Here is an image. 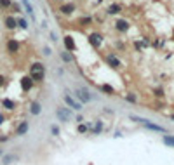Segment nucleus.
<instances>
[{"mask_svg":"<svg viewBox=\"0 0 174 165\" xmlns=\"http://www.w3.org/2000/svg\"><path fill=\"white\" fill-rule=\"evenodd\" d=\"M125 99H127V101H129V103H136V99H138V97H136V96H134V94H132V92H129V94H127V96H125Z\"/></svg>","mask_w":174,"mask_h":165,"instance_id":"obj_27","label":"nucleus"},{"mask_svg":"<svg viewBox=\"0 0 174 165\" xmlns=\"http://www.w3.org/2000/svg\"><path fill=\"white\" fill-rule=\"evenodd\" d=\"M56 115H58L59 122H68V120L71 118V110H70L68 106H59V108L56 110Z\"/></svg>","mask_w":174,"mask_h":165,"instance_id":"obj_6","label":"nucleus"},{"mask_svg":"<svg viewBox=\"0 0 174 165\" xmlns=\"http://www.w3.org/2000/svg\"><path fill=\"white\" fill-rule=\"evenodd\" d=\"M129 28H131V24H129L127 19H117V21H115V30H117V31L125 33V31H129Z\"/></svg>","mask_w":174,"mask_h":165,"instance_id":"obj_7","label":"nucleus"},{"mask_svg":"<svg viewBox=\"0 0 174 165\" xmlns=\"http://www.w3.org/2000/svg\"><path fill=\"white\" fill-rule=\"evenodd\" d=\"M105 61L112 66V68H120L122 66V63H120V59L115 56V54H106L105 56Z\"/></svg>","mask_w":174,"mask_h":165,"instance_id":"obj_9","label":"nucleus"},{"mask_svg":"<svg viewBox=\"0 0 174 165\" xmlns=\"http://www.w3.org/2000/svg\"><path fill=\"white\" fill-rule=\"evenodd\" d=\"M113 137H122V132H120V130H117V132L113 134Z\"/></svg>","mask_w":174,"mask_h":165,"instance_id":"obj_35","label":"nucleus"},{"mask_svg":"<svg viewBox=\"0 0 174 165\" xmlns=\"http://www.w3.org/2000/svg\"><path fill=\"white\" fill-rule=\"evenodd\" d=\"M103 40H105V38H103V35H101V33H96V31H92V33L87 37V42H89L94 49H99V47H101V43H103Z\"/></svg>","mask_w":174,"mask_h":165,"instance_id":"obj_5","label":"nucleus"},{"mask_svg":"<svg viewBox=\"0 0 174 165\" xmlns=\"http://www.w3.org/2000/svg\"><path fill=\"white\" fill-rule=\"evenodd\" d=\"M63 42H64V50H68V52H73V50L77 49V45H75V42H73V38H71L70 35H66Z\"/></svg>","mask_w":174,"mask_h":165,"instance_id":"obj_11","label":"nucleus"},{"mask_svg":"<svg viewBox=\"0 0 174 165\" xmlns=\"http://www.w3.org/2000/svg\"><path fill=\"white\" fill-rule=\"evenodd\" d=\"M44 54H45V56H51V54H52V50H51L49 47H44Z\"/></svg>","mask_w":174,"mask_h":165,"instance_id":"obj_31","label":"nucleus"},{"mask_svg":"<svg viewBox=\"0 0 174 165\" xmlns=\"http://www.w3.org/2000/svg\"><path fill=\"white\" fill-rule=\"evenodd\" d=\"M59 56H61V59H63L64 63H71V61H73V56H71V52H68V50H63Z\"/></svg>","mask_w":174,"mask_h":165,"instance_id":"obj_21","label":"nucleus"},{"mask_svg":"<svg viewBox=\"0 0 174 165\" xmlns=\"http://www.w3.org/2000/svg\"><path fill=\"white\" fill-rule=\"evenodd\" d=\"M45 77V66L42 63H33L30 66V78L33 82H42Z\"/></svg>","mask_w":174,"mask_h":165,"instance_id":"obj_3","label":"nucleus"},{"mask_svg":"<svg viewBox=\"0 0 174 165\" xmlns=\"http://www.w3.org/2000/svg\"><path fill=\"white\" fill-rule=\"evenodd\" d=\"M28 122H21L19 125H17V129H16V136H24L26 132H28Z\"/></svg>","mask_w":174,"mask_h":165,"instance_id":"obj_15","label":"nucleus"},{"mask_svg":"<svg viewBox=\"0 0 174 165\" xmlns=\"http://www.w3.org/2000/svg\"><path fill=\"white\" fill-rule=\"evenodd\" d=\"M3 24H5V28H9V30H14V28L17 26V19H14L12 16H7V17L3 19Z\"/></svg>","mask_w":174,"mask_h":165,"instance_id":"obj_13","label":"nucleus"},{"mask_svg":"<svg viewBox=\"0 0 174 165\" xmlns=\"http://www.w3.org/2000/svg\"><path fill=\"white\" fill-rule=\"evenodd\" d=\"M162 143H164L166 146H171V148H174V136H171V134H166V136L162 137Z\"/></svg>","mask_w":174,"mask_h":165,"instance_id":"obj_19","label":"nucleus"},{"mask_svg":"<svg viewBox=\"0 0 174 165\" xmlns=\"http://www.w3.org/2000/svg\"><path fill=\"white\" fill-rule=\"evenodd\" d=\"M21 3L24 5V9H26V12H28V14L31 16V19H35V17H33V5L30 3V0H21Z\"/></svg>","mask_w":174,"mask_h":165,"instance_id":"obj_20","label":"nucleus"},{"mask_svg":"<svg viewBox=\"0 0 174 165\" xmlns=\"http://www.w3.org/2000/svg\"><path fill=\"white\" fill-rule=\"evenodd\" d=\"M3 84H5V77H3V75H0V87H2Z\"/></svg>","mask_w":174,"mask_h":165,"instance_id":"obj_34","label":"nucleus"},{"mask_svg":"<svg viewBox=\"0 0 174 165\" xmlns=\"http://www.w3.org/2000/svg\"><path fill=\"white\" fill-rule=\"evenodd\" d=\"M73 96L78 99L80 104H87V103H91V99H96V97L91 94V90H89L87 87H84V85H78V87L73 90Z\"/></svg>","mask_w":174,"mask_h":165,"instance_id":"obj_2","label":"nucleus"},{"mask_svg":"<svg viewBox=\"0 0 174 165\" xmlns=\"http://www.w3.org/2000/svg\"><path fill=\"white\" fill-rule=\"evenodd\" d=\"M155 96H157V97H164V90H160V89L155 90Z\"/></svg>","mask_w":174,"mask_h":165,"instance_id":"obj_32","label":"nucleus"},{"mask_svg":"<svg viewBox=\"0 0 174 165\" xmlns=\"http://www.w3.org/2000/svg\"><path fill=\"white\" fill-rule=\"evenodd\" d=\"M120 10H122V5H120V3H112V5L106 9V12L112 14V16H113V14H119Z\"/></svg>","mask_w":174,"mask_h":165,"instance_id":"obj_17","label":"nucleus"},{"mask_svg":"<svg viewBox=\"0 0 174 165\" xmlns=\"http://www.w3.org/2000/svg\"><path fill=\"white\" fill-rule=\"evenodd\" d=\"M77 122H78V124H84V117H82V115H77Z\"/></svg>","mask_w":174,"mask_h":165,"instance_id":"obj_33","label":"nucleus"},{"mask_svg":"<svg viewBox=\"0 0 174 165\" xmlns=\"http://www.w3.org/2000/svg\"><path fill=\"white\" fill-rule=\"evenodd\" d=\"M49 37H51V40H52V42H58V37H56V33H54V31H51V33H49Z\"/></svg>","mask_w":174,"mask_h":165,"instance_id":"obj_30","label":"nucleus"},{"mask_svg":"<svg viewBox=\"0 0 174 165\" xmlns=\"http://www.w3.org/2000/svg\"><path fill=\"white\" fill-rule=\"evenodd\" d=\"M171 120H173V122H174V113H173V115H171Z\"/></svg>","mask_w":174,"mask_h":165,"instance_id":"obj_37","label":"nucleus"},{"mask_svg":"<svg viewBox=\"0 0 174 165\" xmlns=\"http://www.w3.org/2000/svg\"><path fill=\"white\" fill-rule=\"evenodd\" d=\"M17 26H19L21 30H26V28H28V21H26L24 17H19V19H17Z\"/></svg>","mask_w":174,"mask_h":165,"instance_id":"obj_25","label":"nucleus"},{"mask_svg":"<svg viewBox=\"0 0 174 165\" xmlns=\"http://www.w3.org/2000/svg\"><path fill=\"white\" fill-rule=\"evenodd\" d=\"M63 101H64V104H66L70 110H75V111H80V110H82V104H80L71 94H63Z\"/></svg>","mask_w":174,"mask_h":165,"instance_id":"obj_4","label":"nucleus"},{"mask_svg":"<svg viewBox=\"0 0 174 165\" xmlns=\"http://www.w3.org/2000/svg\"><path fill=\"white\" fill-rule=\"evenodd\" d=\"M3 122H5V118H3V115H0V125H2Z\"/></svg>","mask_w":174,"mask_h":165,"instance_id":"obj_36","label":"nucleus"},{"mask_svg":"<svg viewBox=\"0 0 174 165\" xmlns=\"http://www.w3.org/2000/svg\"><path fill=\"white\" fill-rule=\"evenodd\" d=\"M77 130H78L80 134H85V132L89 130V127H87V124H78V127H77Z\"/></svg>","mask_w":174,"mask_h":165,"instance_id":"obj_26","label":"nucleus"},{"mask_svg":"<svg viewBox=\"0 0 174 165\" xmlns=\"http://www.w3.org/2000/svg\"><path fill=\"white\" fill-rule=\"evenodd\" d=\"M33 80L30 78V77H23L21 78V89L24 90V92H28V90H31V87H33Z\"/></svg>","mask_w":174,"mask_h":165,"instance_id":"obj_12","label":"nucleus"},{"mask_svg":"<svg viewBox=\"0 0 174 165\" xmlns=\"http://www.w3.org/2000/svg\"><path fill=\"white\" fill-rule=\"evenodd\" d=\"M12 2L10 0H0V7H10Z\"/></svg>","mask_w":174,"mask_h":165,"instance_id":"obj_29","label":"nucleus"},{"mask_svg":"<svg viewBox=\"0 0 174 165\" xmlns=\"http://www.w3.org/2000/svg\"><path fill=\"white\" fill-rule=\"evenodd\" d=\"M73 10H75V3H71V2L63 3V5L59 7V12H61V14H64V16H70Z\"/></svg>","mask_w":174,"mask_h":165,"instance_id":"obj_10","label":"nucleus"},{"mask_svg":"<svg viewBox=\"0 0 174 165\" xmlns=\"http://www.w3.org/2000/svg\"><path fill=\"white\" fill-rule=\"evenodd\" d=\"M51 132H52L54 136H59V127H58V125H51Z\"/></svg>","mask_w":174,"mask_h":165,"instance_id":"obj_28","label":"nucleus"},{"mask_svg":"<svg viewBox=\"0 0 174 165\" xmlns=\"http://www.w3.org/2000/svg\"><path fill=\"white\" fill-rule=\"evenodd\" d=\"M91 132H92L94 136L101 134V132H103V122H101V120H96L94 125H92V129H91Z\"/></svg>","mask_w":174,"mask_h":165,"instance_id":"obj_16","label":"nucleus"},{"mask_svg":"<svg viewBox=\"0 0 174 165\" xmlns=\"http://www.w3.org/2000/svg\"><path fill=\"white\" fill-rule=\"evenodd\" d=\"M30 113H31V115H35V117H37V115H40V113H42V106H40V103L33 101V103L30 104Z\"/></svg>","mask_w":174,"mask_h":165,"instance_id":"obj_14","label":"nucleus"},{"mask_svg":"<svg viewBox=\"0 0 174 165\" xmlns=\"http://www.w3.org/2000/svg\"><path fill=\"white\" fill-rule=\"evenodd\" d=\"M78 24H80V26H89V24H92V17H91V16L82 17V19L78 21Z\"/></svg>","mask_w":174,"mask_h":165,"instance_id":"obj_24","label":"nucleus"},{"mask_svg":"<svg viewBox=\"0 0 174 165\" xmlns=\"http://www.w3.org/2000/svg\"><path fill=\"white\" fill-rule=\"evenodd\" d=\"M131 120H132V122H138V124H141V125H143L145 129H148V130L167 134V129H166V127H162V125H157V124H153V122L146 120V118H141V117H134V115H131Z\"/></svg>","mask_w":174,"mask_h":165,"instance_id":"obj_1","label":"nucleus"},{"mask_svg":"<svg viewBox=\"0 0 174 165\" xmlns=\"http://www.w3.org/2000/svg\"><path fill=\"white\" fill-rule=\"evenodd\" d=\"M16 158H17L16 155H5V157L2 158V165H9L12 160H16Z\"/></svg>","mask_w":174,"mask_h":165,"instance_id":"obj_23","label":"nucleus"},{"mask_svg":"<svg viewBox=\"0 0 174 165\" xmlns=\"http://www.w3.org/2000/svg\"><path fill=\"white\" fill-rule=\"evenodd\" d=\"M2 106H3L5 110H14V108H16V103L10 101V99H3V101H2Z\"/></svg>","mask_w":174,"mask_h":165,"instance_id":"obj_22","label":"nucleus"},{"mask_svg":"<svg viewBox=\"0 0 174 165\" xmlns=\"http://www.w3.org/2000/svg\"><path fill=\"white\" fill-rule=\"evenodd\" d=\"M99 89H101V92H105V94H108V96H115V89H113L112 85H108V84H103Z\"/></svg>","mask_w":174,"mask_h":165,"instance_id":"obj_18","label":"nucleus"},{"mask_svg":"<svg viewBox=\"0 0 174 165\" xmlns=\"http://www.w3.org/2000/svg\"><path fill=\"white\" fill-rule=\"evenodd\" d=\"M5 47H7V52H9V54H17L21 45H19V42H17V40L10 38V40H7V45H5Z\"/></svg>","mask_w":174,"mask_h":165,"instance_id":"obj_8","label":"nucleus"}]
</instances>
